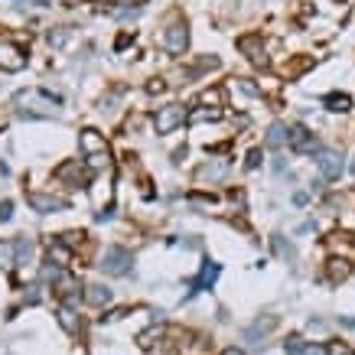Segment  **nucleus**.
Segmentation results:
<instances>
[{"mask_svg":"<svg viewBox=\"0 0 355 355\" xmlns=\"http://www.w3.org/2000/svg\"><path fill=\"white\" fill-rule=\"evenodd\" d=\"M254 166H261V150H251V153H248V170H254Z\"/></svg>","mask_w":355,"mask_h":355,"instance_id":"28","label":"nucleus"},{"mask_svg":"<svg viewBox=\"0 0 355 355\" xmlns=\"http://www.w3.org/2000/svg\"><path fill=\"white\" fill-rule=\"evenodd\" d=\"M82 153L88 157V166H101L108 160V140L98 130H82Z\"/></svg>","mask_w":355,"mask_h":355,"instance_id":"2","label":"nucleus"},{"mask_svg":"<svg viewBox=\"0 0 355 355\" xmlns=\"http://www.w3.org/2000/svg\"><path fill=\"white\" fill-rule=\"evenodd\" d=\"M287 140H291L293 150H300V153L303 150H316V140H313V134L303 128V124H293V128H291V137H287Z\"/></svg>","mask_w":355,"mask_h":355,"instance_id":"11","label":"nucleus"},{"mask_svg":"<svg viewBox=\"0 0 355 355\" xmlns=\"http://www.w3.org/2000/svg\"><path fill=\"white\" fill-rule=\"evenodd\" d=\"M349 274H352V264L345 258H333L326 264V280H329V284H339V280H345Z\"/></svg>","mask_w":355,"mask_h":355,"instance_id":"12","label":"nucleus"},{"mask_svg":"<svg viewBox=\"0 0 355 355\" xmlns=\"http://www.w3.org/2000/svg\"><path fill=\"white\" fill-rule=\"evenodd\" d=\"M222 355H245V349H238V345H228Z\"/></svg>","mask_w":355,"mask_h":355,"instance_id":"31","label":"nucleus"},{"mask_svg":"<svg viewBox=\"0 0 355 355\" xmlns=\"http://www.w3.org/2000/svg\"><path fill=\"white\" fill-rule=\"evenodd\" d=\"M199 101L202 105H225V88H209V92L199 95Z\"/></svg>","mask_w":355,"mask_h":355,"instance_id":"19","label":"nucleus"},{"mask_svg":"<svg viewBox=\"0 0 355 355\" xmlns=\"http://www.w3.org/2000/svg\"><path fill=\"white\" fill-rule=\"evenodd\" d=\"M13 216V205L10 202H0V222H7Z\"/></svg>","mask_w":355,"mask_h":355,"instance_id":"29","label":"nucleus"},{"mask_svg":"<svg viewBox=\"0 0 355 355\" xmlns=\"http://www.w3.org/2000/svg\"><path fill=\"white\" fill-rule=\"evenodd\" d=\"M274 326H277V320H274V316H268V320H258V323H254L251 329H248V339H258L261 333H270Z\"/></svg>","mask_w":355,"mask_h":355,"instance_id":"18","label":"nucleus"},{"mask_svg":"<svg viewBox=\"0 0 355 355\" xmlns=\"http://www.w3.org/2000/svg\"><path fill=\"white\" fill-rule=\"evenodd\" d=\"M316 166H320V173H323L326 180H339L345 170V160H343V153L320 147V150H316Z\"/></svg>","mask_w":355,"mask_h":355,"instance_id":"6","label":"nucleus"},{"mask_svg":"<svg viewBox=\"0 0 355 355\" xmlns=\"http://www.w3.org/2000/svg\"><path fill=\"white\" fill-rule=\"evenodd\" d=\"M147 92H150V95H157V92H163V82H160V78H153L150 85H147Z\"/></svg>","mask_w":355,"mask_h":355,"instance_id":"30","label":"nucleus"},{"mask_svg":"<svg viewBox=\"0 0 355 355\" xmlns=\"http://www.w3.org/2000/svg\"><path fill=\"white\" fill-rule=\"evenodd\" d=\"M326 352H329V355H352L345 343H329V345H326Z\"/></svg>","mask_w":355,"mask_h":355,"instance_id":"26","label":"nucleus"},{"mask_svg":"<svg viewBox=\"0 0 355 355\" xmlns=\"http://www.w3.org/2000/svg\"><path fill=\"white\" fill-rule=\"evenodd\" d=\"M26 202H30L36 212H55V209H65V199L43 196V193H26Z\"/></svg>","mask_w":355,"mask_h":355,"instance_id":"10","label":"nucleus"},{"mask_svg":"<svg viewBox=\"0 0 355 355\" xmlns=\"http://www.w3.org/2000/svg\"><path fill=\"white\" fill-rule=\"evenodd\" d=\"M108 300H111V291L108 287H101V284H95V287H88L85 291V303H92V306H105Z\"/></svg>","mask_w":355,"mask_h":355,"instance_id":"15","label":"nucleus"},{"mask_svg":"<svg viewBox=\"0 0 355 355\" xmlns=\"http://www.w3.org/2000/svg\"><path fill=\"white\" fill-rule=\"evenodd\" d=\"M13 251H17V245H0V268L13 264Z\"/></svg>","mask_w":355,"mask_h":355,"instance_id":"22","label":"nucleus"},{"mask_svg":"<svg viewBox=\"0 0 355 355\" xmlns=\"http://www.w3.org/2000/svg\"><path fill=\"white\" fill-rule=\"evenodd\" d=\"M238 85H241V92H245V95H261V88L254 85L251 78H238Z\"/></svg>","mask_w":355,"mask_h":355,"instance_id":"25","label":"nucleus"},{"mask_svg":"<svg viewBox=\"0 0 355 355\" xmlns=\"http://www.w3.org/2000/svg\"><path fill=\"white\" fill-rule=\"evenodd\" d=\"M186 46H189V30L180 26V23H173L170 30L163 33V49H166L170 55H183Z\"/></svg>","mask_w":355,"mask_h":355,"instance_id":"8","label":"nucleus"},{"mask_svg":"<svg viewBox=\"0 0 355 355\" xmlns=\"http://www.w3.org/2000/svg\"><path fill=\"white\" fill-rule=\"evenodd\" d=\"M303 355H329V352H326V345H316V343H306V349H303Z\"/></svg>","mask_w":355,"mask_h":355,"instance_id":"27","label":"nucleus"},{"mask_svg":"<svg viewBox=\"0 0 355 355\" xmlns=\"http://www.w3.org/2000/svg\"><path fill=\"white\" fill-rule=\"evenodd\" d=\"M323 105H326V111H336V114H343V111L352 108V98H349V95H339V92H336V95H326V98H323Z\"/></svg>","mask_w":355,"mask_h":355,"instance_id":"14","label":"nucleus"},{"mask_svg":"<svg viewBox=\"0 0 355 355\" xmlns=\"http://www.w3.org/2000/svg\"><path fill=\"white\" fill-rule=\"evenodd\" d=\"M130 264H134V254H130L128 248L111 245L108 254H105V264H101V268L108 270V274H114V277H124V274L130 270Z\"/></svg>","mask_w":355,"mask_h":355,"instance_id":"5","label":"nucleus"},{"mask_svg":"<svg viewBox=\"0 0 355 355\" xmlns=\"http://www.w3.org/2000/svg\"><path fill=\"white\" fill-rule=\"evenodd\" d=\"M17 105H20L26 114H36V118H53L55 111H59V105H62V98L46 95V92H40V88H30V92H20V95H17Z\"/></svg>","mask_w":355,"mask_h":355,"instance_id":"1","label":"nucleus"},{"mask_svg":"<svg viewBox=\"0 0 355 355\" xmlns=\"http://www.w3.org/2000/svg\"><path fill=\"white\" fill-rule=\"evenodd\" d=\"M225 170H228V163H216V166L209 163V166H202V170H199V176H202V180H222V176H225Z\"/></svg>","mask_w":355,"mask_h":355,"instance_id":"20","label":"nucleus"},{"mask_svg":"<svg viewBox=\"0 0 355 355\" xmlns=\"http://www.w3.org/2000/svg\"><path fill=\"white\" fill-rule=\"evenodd\" d=\"M303 349H306V343H303L300 336H291V339H287V355H303Z\"/></svg>","mask_w":355,"mask_h":355,"instance_id":"23","label":"nucleus"},{"mask_svg":"<svg viewBox=\"0 0 355 355\" xmlns=\"http://www.w3.org/2000/svg\"><path fill=\"white\" fill-rule=\"evenodd\" d=\"M186 118H189V111L183 105H166L153 114V128H157V134H173L180 124H186Z\"/></svg>","mask_w":355,"mask_h":355,"instance_id":"3","label":"nucleus"},{"mask_svg":"<svg viewBox=\"0 0 355 355\" xmlns=\"http://www.w3.org/2000/svg\"><path fill=\"white\" fill-rule=\"evenodd\" d=\"M55 180H62L69 186H88L92 180V170H88L82 160H65L59 170H55Z\"/></svg>","mask_w":355,"mask_h":355,"instance_id":"4","label":"nucleus"},{"mask_svg":"<svg viewBox=\"0 0 355 355\" xmlns=\"http://www.w3.org/2000/svg\"><path fill=\"white\" fill-rule=\"evenodd\" d=\"M287 137H291V130L284 128L280 121H274V124L268 128V140H264V144H268L270 150H277V147H284V140H287Z\"/></svg>","mask_w":355,"mask_h":355,"instance_id":"13","label":"nucleus"},{"mask_svg":"<svg viewBox=\"0 0 355 355\" xmlns=\"http://www.w3.org/2000/svg\"><path fill=\"white\" fill-rule=\"evenodd\" d=\"M0 65L7 69V72H20V69H26V49L17 43H10V40H3L0 43Z\"/></svg>","mask_w":355,"mask_h":355,"instance_id":"7","label":"nucleus"},{"mask_svg":"<svg viewBox=\"0 0 355 355\" xmlns=\"http://www.w3.org/2000/svg\"><path fill=\"white\" fill-rule=\"evenodd\" d=\"M238 49L251 59L254 65H268V53H264V36H258V33H251V36H241L238 40Z\"/></svg>","mask_w":355,"mask_h":355,"instance_id":"9","label":"nucleus"},{"mask_svg":"<svg viewBox=\"0 0 355 355\" xmlns=\"http://www.w3.org/2000/svg\"><path fill=\"white\" fill-rule=\"evenodd\" d=\"M59 323H62L65 333H76L78 323H76V313H72V306H59Z\"/></svg>","mask_w":355,"mask_h":355,"instance_id":"17","label":"nucleus"},{"mask_svg":"<svg viewBox=\"0 0 355 355\" xmlns=\"http://www.w3.org/2000/svg\"><path fill=\"white\" fill-rule=\"evenodd\" d=\"M218 118H222V108H196V111H189L186 124H199V121H218Z\"/></svg>","mask_w":355,"mask_h":355,"instance_id":"16","label":"nucleus"},{"mask_svg":"<svg viewBox=\"0 0 355 355\" xmlns=\"http://www.w3.org/2000/svg\"><path fill=\"white\" fill-rule=\"evenodd\" d=\"M218 277V264H205V270H202V277L196 280L193 287H205V284H212V280Z\"/></svg>","mask_w":355,"mask_h":355,"instance_id":"21","label":"nucleus"},{"mask_svg":"<svg viewBox=\"0 0 355 355\" xmlns=\"http://www.w3.org/2000/svg\"><path fill=\"white\" fill-rule=\"evenodd\" d=\"M310 65H313V59H300L297 65H287V76H300V72H306Z\"/></svg>","mask_w":355,"mask_h":355,"instance_id":"24","label":"nucleus"}]
</instances>
